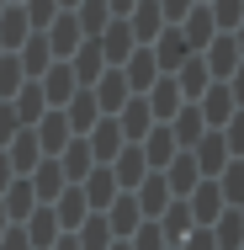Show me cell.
Wrapping results in <instances>:
<instances>
[{"instance_id":"cell-19","label":"cell","mask_w":244,"mask_h":250,"mask_svg":"<svg viewBox=\"0 0 244 250\" xmlns=\"http://www.w3.org/2000/svg\"><path fill=\"white\" fill-rule=\"evenodd\" d=\"M191 154H196V170H202V176H218V170H223V165L234 160V154H228V144H223V133H218V128H207V133H202V139L191 144Z\"/></svg>"},{"instance_id":"cell-45","label":"cell","mask_w":244,"mask_h":250,"mask_svg":"<svg viewBox=\"0 0 244 250\" xmlns=\"http://www.w3.org/2000/svg\"><path fill=\"white\" fill-rule=\"evenodd\" d=\"M16 133H21V123H16V112H11V101H0V149H5Z\"/></svg>"},{"instance_id":"cell-12","label":"cell","mask_w":244,"mask_h":250,"mask_svg":"<svg viewBox=\"0 0 244 250\" xmlns=\"http://www.w3.org/2000/svg\"><path fill=\"white\" fill-rule=\"evenodd\" d=\"M202 59H207V69H212V80H228L234 69H239V43H234V32H218L207 48H202Z\"/></svg>"},{"instance_id":"cell-54","label":"cell","mask_w":244,"mask_h":250,"mask_svg":"<svg viewBox=\"0 0 244 250\" xmlns=\"http://www.w3.org/2000/svg\"><path fill=\"white\" fill-rule=\"evenodd\" d=\"M5 229H11V213H5V202H0V234H5Z\"/></svg>"},{"instance_id":"cell-62","label":"cell","mask_w":244,"mask_h":250,"mask_svg":"<svg viewBox=\"0 0 244 250\" xmlns=\"http://www.w3.org/2000/svg\"><path fill=\"white\" fill-rule=\"evenodd\" d=\"M0 53H5V48H0Z\"/></svg>"},{"instance_id":"cell-37","label":"cell","mask_w":244,"mask_h":250,"mask_svg":"<svg viewBox=\"0 0 244 250\" xmlns=\"http://www.w3.org/2000/svg\"><path fill=\"white\" fill-rule=\"evenodd\" d=\"M212 240H218V250H239L244 245V213L239 208H223L212 218Z\"/></svg>"},{"instance_id":"cell-53","label":"cell","mask_w":244,"mask_h":250,"mask_svg":"<svg viewBox=\"0 0 244 250\" xmlns=\"http://www.w3.org/2000/svg\"><path fill=\"white\" fill-rule=\"evenodd\" d=\"M234 43H239V59H244V21L234 27Z\"/></svg>"},{"instance_id":"cell-10","label":"cell","mask_w":244,"mask_h":250,"mask_svg":"<svg viewBox=\"0 0 244 250\" xmlns=\"http://www.w3.org/2000/svg\"><path fill=\"white\" fill-rule=\"evenodd\" d=\"M38 85H43V96H48V106H64V101L80 91V80H75V69H69V59H53L48 69L38 75Z\"/></svg>"},{"instance_id":"cell-61","label":"cell","mask_w":244,"mask_h":250,"mask_svg":"<svg viewBox=\"0 0 244 250\" xmlns=\"http://www.w3.org/2000/svg\"><path fill=\"white\" fill-rule=\"evenodd\" d=\"M170 250H181V245H170Z\"/></svg>"},{"instance_id":"cell-25","label":"cell","mask_w":244,"mask_h":250,"mask_svg":"<svg viewBox=\"0 0 244 250\" xmlns=\"http://www.w3.org/2000/svg\"><path fill=\"white\" fill-rule=\"evenodd\" d=\"M69 69H75V80H80V85H96V80H101V69H106V53H101L96 38H85L80 48L69 53Z\"/></svg>"},{"instance_id":"cell-13","label":"cell","mask_w":244,"mask_h":250,"mask_svg":"<svg viewBox=\"0 0 244 250\" xmlns=\"http://www.w3.org/2000/svg\"><path fill=\"white\" fill-rule=\"evenodd\" d=\"M149 96V112H154V123H170L181 106H186V96H181V85H175V75H159L154 85L144 91Z\"/></svg>"},{"instance_id":"cell-43","label":"cell","mask_w":244,"mask_h":250,"mask_svg":"<svg viewBox=\"0 0 244 250\" xmlns=\"http://www.w3.org/2000/svg\"><path fill=\"white\" fill-rule=\"evenodd\" d=\"M207 11H212L218 32H234V27L244 21V0H207Z\"/></svg>"},{"instance_id":"cell-9","label":"cell","mask_w":244,"mask_h":250,"mask_svg":"<svg viewBox=\"0 0 244 250\" xmlns=\"http://www.w3.org/2000/svg\"><path fill=\"white\" fill-rule=\"evenodd\" d=\"M149 48H154V59H159V75H175V69L191 59V43H186V32H181V27H165Z\"/></svg>"},{"instance_id":"cell-7","label":"cell","mask_w":244,"mask_h":250,"mask_svg":"<svg viewBox=\"0 0 244 250\" xmlns=\"http://www.w3.org/2000/svg\"><path fill=\"white\" fill-rule=\"evenodd\" d=\"M133 197H138V213L144 218H159L170 202H175V192H170V181H165V170H149L144 181L133 187Z\"/></svg>"},{"instance_id":"cell-23","label":"cell","mask_w":244,"mask_h":250,"mask_svg":"<svg viewBox=\"0 0 244 250\" xmlns=\"http://www.w3.org/2000/svg\"><path fill=\"white\" fill-rule=\"evenodd\" d=\"M175 27L186 32V43H191V53H202L207 43H212V38H218V21H212V11H207V5H191V11H186V16L175 21Z\"/></svg>"},{"instance_id":"cell-34","label":"cell","mask_w":244,"mask_h":250,"mask_svg":"<svg viewBox=\"0 0 244 250\" xmlns=\"http://www.w3.org/2000/svg\"><path fill=\"white\" fill-rule=\"evenodd\" d=\"M159 229H165V240H170V245H181V240L196 229V218H191V208H186V197H175L165 213H159Z\"/></svg>"},{"instance_id":"cell-63","label":"cell","mask_w":244,"mask_h":250,"mask_svg":"<svg viewBox=\"0 0 244 250\" xmlns=\"http://www.w3.org/2000/svg\"><path fill=\"white\" fill-rule=\"evenodd\" d=\"M239 250H244V245H239Z\"/></svg>"},{"instance_id":"cell-36","label":"cell","mask_w":244,"mask_h":250,"mask_svg":"<svg viewBox=\"0 0 244 250\" xmlns=\"http://www.w3.org/2000/svg\"><path fill=\"white\" fill-rule=\"evenodd\" d=\"M16 59H21L27 80H38V75H43V69L53 64V48H48V38H43V32H32V38H27V43L16 48Z\"/></svg>"},{"instance_id":"cell-59","label":"cell","mask_w":244,"mask_h":250,"mask_svg":"<svg viewBox=\"0 0 244 250\" xmlns=\"http://www.w3.org/2000/svg\"><path fill=\"white\" fill-rule=\"evenodd\" d=\"M11 5H21V0H11Z\"/></svg>"},{"instance_id":"cell-29","label":"cell","mask_w":244,"mask_h":250,"mask_svg":"<svg viewBox=\"0 0 244 250\" xmlns=\"http://www.w3.org/2000/svg\"><path fill=\"white\" fill-rule=\"evenodd\" d=\"M11 112H16V123H21V128H32V123L48 112V96H43V85H38V80H27V85L11 96Z\"/></svg>"},{"instance_id":"cell-2","label":"cell","mask_w":244,"mask_h":250,"mask_svg":"<svg viewBox=\"0 0 244 250\" xmlns=\"http://www.w3.org/2000/svg\"><path fill=\"white\" fill-rule=\"evenodd\" d=\"M196 112H202V123H207V128H223V123L239 112V106H234V91H228V80H212V85L196 96Z\"/></svg>"},{"instance_id":"cell-5","label":"cell","mask_w":244,"mask_h":250,"mask_svg":"<svg viewBox=\"0 0 244 250\" xmlns=\"http://www.w3.org/2000/svg\"><path fill=\"white\" fill-rule=\"evenodd\" d=\"M32 133H38V144H43V154H48V160L64 149L69 139H80V133H69V117H64V106H48V112L32 123Z\"/></svg>"},{"instance_id":"cell-51","label":"cell","mask_w":244,"mask_h":250,"mask_svg":"<svg viewBox=\"0 0 244 250\" xmlns=\"http://www.w3.org/2000/svg\"><path fill=\"white\" fill-rule=\"evenodd\" d=\"M48 250H80V240H75V234H58V240H53Z\"/></svg>"},{"instance_id":"cell-8","label":"cell","mask_w":244,"mask_h":250,"mask_svg":"<svg viewBox=\"0 0 244 250\" xmlns=\"http://www.w3.org/2000/svg\"><path fill=\"white\" fill-rule=\"evenodd\" d=\"M53 160H58V170H64V181H69V187H80V181L96 170V154H91V144H85V133H80V139H69Z\"/></svg>"},{"instance_id":"cell-15","label":"cell","mask_w":244,"mask_h":250,"mask_svg":"<svg viewBox=\"0 0 244 250\" xmlns=\"http://www.w3.org/2000/svg\"><path fill=\"white\" fill-rule=\"evenodd\" d=\"M85 144H91V154H96V165H112V160L122 154V144H128V139H122V128H117V117H101L96 128L85 133Z\"/></svg>"},{"instance_id":"cell-4","label":"cell","mask_w":244,"mask_h":250,"mask_svg":"<svg viewBox=\"0 0 244 250\" xmlns=\"http://www.w3.org/2000/svg\"><path fill=\"white\" fill-rule=\"evenodd\" d=\"M91 91H96V106L106 112V117H117V112L128 106V96H133V91H128V75H122L117 64H106V69H101V80L91 85Z\"/></svg>"},{"instance_id":"cell-22","label":"cell","mask_w":244,"mask_h":250,"mask_svg":"<svg viewBox=\"0 0 244 250\" xmlns=\"http://www.w3.org/2000/svg\"><path fill=\"white\" fill-rule=\"evenodd\" d=\"M21 229H27V240H32V250H48L53 240L64 234V229H58V213H53L48 202H38V208L27 213V224H21Z\"/></svg>"},{"instance_id":"cell-42","label":"cell","mask_w":244,"mask_h":250,"mask_svg":"<svg viewBox=\"0 0 244 250\" xmlns=\"http://www.w3.org/2000/svg\"><path fill=\"white\" fill-rule=\"evenodd\" d=\"M128 245L133 250H170V240H165V229H159V218H144L133 234H128Z\"/></svg>"},{"instance_id":"cell-38","label":"cell","mask_w":244,"mask_h":250,"mask_svg":"<svg viewBox=\"0 0 244 250\" xmlns=\"http://www.w3.org/2000/svg\"><path fill=\"white\" fill-rule=\"evenodd\" d=\"M75 240H80V250H106L117 234H112V224H106V213H91L80 229H75Z\"/></svg>"},{"instance_id":"cell-27","label":"cell","mask_w":244,"mask_h":250,"mask_svg":"<svg viewBox=\"0 0 244 250\" xmlns=\"http://www.w3.org/2000/svg\"><path fill=\"white\" fill-rule=\"evenodd\" d=\"M112 176H117V187H122V192H133V187H138V181L149 176L144 149H138V144H122V154L112 160Z\"/></svg>"},{"instance_id":"cell-20","label":"cell","mask_w":244,"mask_h":250,"mask_svg":"<svg viewBox=\"0 0 244 250\" xmlns=\"http://www.w3.org/2000/svg\"><path fill=\"white\" fill-rule=\"evenodd\" d=\"M80 192H85V202H91V213H106V208H112V197H117L122 187H117L112 165H96V170H91V176L80 181Z\"/></svg>"},{"instance_id":"cell-6","label":"cell","mask_w":244,"mask_h":250,"mask_svg":"<svg viewBox=\"0 0 244 250\" xmlns=\"http://www.w3.org/2000/svg\"><path fill=\"white\" fill-rule=\"evenodd\" d=\"M186 208H191L196 229H212V218H218L228 202H223V192H218V181H212V176H202V181L191 187V197H186Z\"/></svg>"},{"instance_id":"cell-55","label":"cell","mask_w":244,"mask_h":250,"mask_svg":"<svg viewBox=\"0 0 244 250\" xmlns=\"http://www.w3.org/2000/svg\"><path fill=\"white\" fill-rule=\"evenodd\" d=\"M106 250H133V245H128V240H112V245H106Z\"/></svg>"},{"instance_id":"cell-48","label":"cell","mask_w":244,"mask_h":250,"mask_svg":"<svg viewBox=\"0 0 244 250\" xmlns=\"http://www.w3.org/2000/svg\"><path fill=\"white\" fill-rule=\"evenodd\" d=\"M191 5H196V0H159V11H165V21H170V27H175V21H181Z\"/></svg>"},{"instance_id":"cell-50","label":"cell","mask_w":244,"mask_h":250,"mask_svg":"<svg viewBox=\"0 0 244 250\" xmlns=\"http://www.w3.org/2000/svg\"><path fill=\"white\" fill-rule=\"evenodd\" d=\"M11 181H16V170H11V160H5V149H0V192H5Z\"/></svg>"},{"instance_id":"cell-16","label":"cell","mask_w":244,"mask_h":250,"mask_svg":"<svg viewBox=\"0 0 244 250\" xmlns=\"http://www.w3.org/2000/svg\"><path fill=\"white\" fill-rule=\"evenodd\" d=\"M101 53H106V64H122V59H128V53L138 48V43H133V27H128V16H112V21H106V27H101Z\"/></svg>"},{"instance_id":"cell-46","label":"cell","mask_w":244,"mask_h":250,"mask_svg":"<svg viewBox=\"0 0 244 250\" xmlns=\"http://www.w3.org/2000/svg\"><path fill=\"white\" fill-rule=\"evenodd\" d=\"M0 250H32V240H27V229H21V224H11V229L0 234Z\"/></svg>"},{"instance_id":"cell-31","label":"cell","mask_w":244,"mask_h":250,"mask_svg":"<svg viewBox=\"0 0 244 250\" xmlns=\"http://www.w3.org/2000/svg\"><path fill=\"white\" fill-rule=\"evenodd\" d=\"M175 85H181V96H186V101H196L207 85H212V69H207V59H202V53H191V59L175 69Z\"/></svg>"},{"instance_id":"cell-49","label":"cell","mask_w":244,"mask_h":250,"mask_svg":"<svg viewBox=\"0 0 244 250\" xmlns=\"http://www.w3.org/2000/svg\"><path fill=\"white\" fill-rule=\"evenodd\" d=\"M228 91H234V106H244V64L228 75Z\"/></svg>"},{"instance_id":"cell-32","label":"cell","mask_w":244,"mask_h":250,"mask_svg":"<svg viewBox=\"0 0 244 250\" xmlns=\"http://www.w3.org/2000/svg\"><path fill=\"white\" fill-rule=\"evenodd\" d=\"M0 202H5V213H11V224H27V213L38 208V192H32V181L27 176H16L5 192H0Z\"/></svg>"},{"instance_id":"cell-1","label":"cell","mask_w":244,"mask_h":250,"mask_svg":"<svg viewBox=\"0 0 244 250\" xmlns=\"http://www.w3.org/2000/svg\"><path fill=\"white\" fill-rule=\"evenodd\" d=\"M117 69L128 75V91H133V96H144L149 85L159 80V59H154V48H149V43H138V48L128 53V59H122Z\"/></svg>"},{"instance_id":"cell-28","label":"cell","mask_w":244,"mask_h":250,"mask_svg":"<svg viewBox=\"0 0 244 250\" xmlns=\"http://www.w3.org/2000/svg\"><path fill=\"white\" fill-rule=\"evenodd\" d=\"M32 38V21H27V5H5L0 11V48L5 53H16L21 43Z\"/></svg>"},{"instance_id":"cell-14","label":"cell","mask_w":244,"mask_h":250,"mask_svg":"<svg viewBox=\"0 0 244 250\" xmlns=\"http://www.w3.org/2000/svg\"><path fill=\"white\" fill-rule=\"evenodd\" d=\"M64 117H69V133H91V128H96L106 112L96 106V91H91V85H80L75 96L64 101Z\"/></svg>"},{"instance_id":"cell-57","label":"cell","mask_w":244,"mask_h":250,"mask_svg":"<svg viewBox=\"0 0 244 250\" xmlns=\"http://www.w3.org/2000/svg\"><path fill=\"white\" fill-rule=\"evenodd\" d=\"M5 5H11V0H0V11H5Z\"/></svg>"},{"instance_id":"cell-39","label":"cell","mask_w":244,"mask_h":250,"mask_svg":"<svg viewBox=\"0 0 244 250\" xmlns=\"http://www.w3.org/2000/svg\"><path fill=\"white\" fill-rule=\"evenodd\" d=\"M212 181H218V192H223V202H228V208H239V202H244V160H228Z\"/></svg>"},{"instance_id":"cell-60","label":"cell","mask_w":244,"mask_h":250,"mask_svg":"<svg viewBox=\"0 0 244 250\" xmlns=\"http://www.w3.org/2000/svg\"><path fill=\"white\" fill-rule=\"evenodd\" d=\"M239 213H244V202H239Z\"/></svg>"},{"instance_id":"cell-18","label":"cell","mask_w":244,"mask_h":250,"mask_svg":"<svg viewBox=\"0 0 244 250\" xmlns=\"http://www.w3.org/2000/svg\"><path fill=\"white\" fill-rule=\"evenodd\" d=\"M128 27H133V43H154L170 21H165V11H159V0H138L133 11H128Z\"/></svg>"},{"instance_id":"cell-56","label":"cell","mask_w":244,"mask_h":250,"mask_svg":"<svg viewBox=\"0 0 244 250\" xmlns=\"http://www.w3.org/2000/svg\"><path fill=\"white\" fill-rule=\"evenodd\" d=\"M75 5H80V0H58V11H75Z\"/></svg>"},{"instance_id":"cell-24","label":"cell","mask_w":244,"mask_h":250,"mask_svg":"<svg viewBox=\"0 0 244 250\" xmlns=\"http://www.w3.org/2000/svg\"><path fill=\"white\" fill-rule=\"evenodd\" d=\"M117 128H122V139L128 144H138L149 128H154V112H149V96H128V106L117 112Z\"/></svg>"},{"instance_id":"cell-26","label":"cell","mask_w":244,"mask_h":250,"mask_svg":"<svg viewBox=\"0 0 244 250\" xmlns=\"http://www.w3.org/2000/svg\"><path fill=\"white\" fill-rule=\"evenodd\" d=\"M106 224H112V234H117V240H128V234L144 224L138 197H133V192H117V197H112V208H106Z\"/></svg>"},{"instance_id":"cell-3","label":"cell","mask_w":244,"mask_h":250,"mask_svg":"<svg viewBox=\"0 0 244 250\" xmlns=\"http://www.w3.org/2000/svg\"><path fill=\"white\" fill-rule=\"evenodd\" d=\"M43 38H48V48H53V59H69V53L85 43V32H80V16L75 11H58L48 27H43Z\"/></svg>"},{"instance_id":"cell-30","label":"cell","mask_w":244,"mask_h":250,"mask_svg":"<svg viewBox=\"0 0 244 250\" xmlns=\"http://www.w3.org/2000/svg\"><path fill=\"white\" fill-rule=\"evenodd\" d=\"M165 181H170V192H175V197H191V187L202 181V170H196V154H191V149H181L170 165H165Z\"/></svg>"},{"instance_id":"cell-11","label":"cell","mask_w":244,"mask_h":250,"mask_svg":"<svg viewBox=\"0 0 244 250\" xmlns=\"http://www.w3.org/2000/svg\"><path fill=\"white\" fill-rule=\"evenodd\" d=\"M138 149H144V160H149V170H165L175 154H181V144H175V133H170V123H154L144 139H138Z\"/></svg>"},{"instance_id":"cell-41","label":"cell","mask_w":244,"mask_h":250,"mask_svg":"<svg viewBox=\"0 0 244 250\" xmlns=\"http://www.w3.org/2000/svg\"><path fill=\"white\" fill-rule=\"evenodd\" d=\"M21 85H27V69H21V59H16V53H0V101H11Z\"/></svg>"},{"instance_id":"cell-33","label":"cell","mask_w":244,"mask_h":250,"mask_svg":"<svg viewBox=\"0 0 244 250\" xmlns=\"http://www.w3.org/2000/svg\"><path fill=\"white\" fill-rule=\"evenodd\" d=\"M27 181H32V192H38V202H53L58 192H64V187H69V181H64V170H58V160H48V154L38 160V170H32Z\"/></svg>"},{"instance_id":"cell-47","label":"cell","mask_w":244,"mask_h":250,"mask_svg":"<svg viewBox=\"0 0 244 250\" xmlns=\"http://www.w3.org/2000/svg\"><path fill=\"white\" fill-rule=\"evenodd\" d=\"M181 250H218V240H212V229H191L181 240Z\"/></svg>"},{"instance_id":"cell-21","label":"cell","mask_w":244,"mask_h":250,"mask_svg":"<svg viewBox=\"0 0 244 250\" xmlns=\"http://www.w3.org/2000/svg\"><path fill=\"white\" fill-rule=\"evenodd\" d=\"M5 160H11V170H16V176H32V170H38V160H43L38 133H32V128H21V133L5 144Z\"/></svg>"},{"instance_id":"cell-58","label":"cell","mask_w":244,"mask_h":250,"mask_svg":"<svg viewBox=\"0 0 244 250\" xmlns=\"http://www.w3.org/2000/svg\"><path fill=\"white\" fill-rule=\"evenodd\" d=\"M196 5H207V0H196Z\"/></svg>"},{"instance_id":"cell-35","label":"cell","mask_w":244,"mask_h":250,"mask_svg":"<svg viewBox=\"0 0 244 250\" xmlns=\"http://www.w3.org/2000/svg\"><path fill=\"white\" fill-rule=\"evenodd\" d=\"M170 133H175V144H181V149H191L196 139L207 133V123H202V112H196V101H186V106H181V112L170 117Z\"/></svg>"},{"instance_id":"cell-52","label":"cell","mask_w":244,"mask_h":250,"mask_svg":"<svg viewBox=\"0 0 244 250\" xmlns=\"http://www.w3.org/2000/svg\"><path fill=\"white\" fill-rule=\"evenodd\" d=\"M106 5H112V16H128V11L138 5V0H106Z\"/></svg>"},{"instance_id":"cell-44","label":"cell","mask_w":244,"mask_h":250,"mask_svg":"<svg viewBox=\"0 0 244 250\" xmlns=\"http://www.w3.org/2000/svg\"><path fill=\"white\" fill-rule=\"evenodd\" d=\"M218 133H223L228 154H234V160H244V106L234 112V117H228V123H223V128H218Z\"/></svg>"},{"instance_id":"cell-40","label":"cell","mask_w":244,"mask_h":250,"mask_svg":"<svg viewBox=\"0 0 244 250\" xmlns=\"http://www.w3.org/2000/svg\"><path fill=\"white\" fill-rule=\"evenodd\" d=\"M75 16H80V32H85V38H101V27L112 21V5H106V0H80Z\"/></svg>"},{"instance_id":"cell-17","label":"cell","mask_w":244,"mask_h":250,"mask_svg":"<svg viewBox=\"0 0 244 250\" xmlns=\"http://www.w3.org/2000/svg\"><path fill=\"white\" fill-rule=\"evenodd\" d=\"M48 208L58 213V229H64V234H75V229L91 218V202H85V192H80V187H64V192H58Z\"/></svg>"}]
</instances>
